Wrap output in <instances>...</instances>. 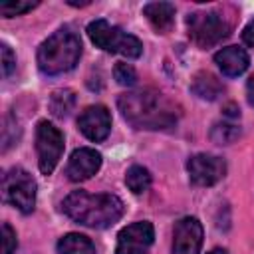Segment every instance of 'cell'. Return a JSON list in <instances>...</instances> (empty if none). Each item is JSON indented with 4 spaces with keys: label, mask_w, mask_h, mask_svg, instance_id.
I'll list each match as a JSON object with an SVG mask.
<instances>
[{
    "label": "cell",
    "mask_w": 254,
    "mask_h": 254,
    "mask_svg": "<svg viewBox=\"0 0 254 254\" xmlns=\"http://www.w3.org/2000/svg\"><path fill=\"white\" fill-rule=\"evenodd\" d=\"M190 91H192L196 97H200V99L212 101V99H216L218 95H222L224 85H222V81H220L216 75H212L210 71H198V73L192 77Z\"/></svg>",
    "instance_id": "9a60e30c"
},
{
    "label": "cell",
    "mask_w": 254,
    "mask_h": 254,
    "mask_svg": "<svg viewBox=\"0 0 254 254\" xmlns=\"http://www.w3.org/2000/svg\"><path fill=\"white\" fill-rule=\"evenodd\" d=\"M143 16L157 34H167L175 24V6L171 2H149L143 6Z\"/></svg>",
    "instance_id": "5bb4252c"
},
{
    "label": "cell",
    "mask_w": 254,
    "mask_h": 254,
    "mask_svg": "<svg viewBox=\"0 0 254 254\" xmlns=\"http://www.w3.org/2000/svg\"><path fill=\"white\" fill-rule=\"evenodd\" d=\"M2 194L6 202L28 214L34 210L36 204V181L28 171L14 167L2 177Z\"/></svg>",
    "instance_id": "8992f818"
},
{
    "label": "cell",
    "mask_w": 254,
    "mask_h": 254,
    "mask_svg": "<svg viewBox=\"0 0 254 254\" xmlns=\"http://www.w3.org/2000/svg\"><path fill=\"white\" fill-rule=\"evenodd\" d=\"M40 2H28V0H16V2H2L0 4V14L6 16V18H12V16H20L24 12H30L38 6Z\"/></svg>",
    "instance_id": "ffe728a7"
},
{
    "label": "cell",
    "mask_w": 254,
    "mask_h": 254,
    "mask_svg": "<svg viewBox=\"0 0 254 254\" xmlns=\"http://www.w3.org/2000/svg\"><path fill=\"white\" fill-rule=\"evenodd\" d=\"M81 56V40L69 28L54 32L38 48V67L46 75H60L75 67Z\"/></svg>",
    "instance_id": "3957f363"
},
{
    "label": "cell",
    "mask_w": 254,
    "mask_h": 254,
    "mask_svg": "<svg viewBox=\"0 0 254 254\" xmlns=\"http://www.w3.org/2000/svg\"><path fill=\"white\" fill-rule=\"evenodd\" d=\"M242 42L248 48H254V18L244 26V30H242Z\"/></svg>",
    "instance_id": "cb8c5ba5"
},
{
    "label": "cell",
    "mask_w": 254,
    "mask_h": 254,
    "mask_svg": "<svg viewBox=\"0 0 254 254\" xmlns=\"http://www.w3.org/2000/svg\"><path fill=\"white\" fill-rule=\"evenodd\" d=\"M79 131L89 141H103L111 131V113L105 105H89L77 117Z\"/></svg>",
    "instance_id": "8fae6325"
},
{
    "label": "cell",
    "mask_w": 254,
    "mask_h": 254,
    "mask_svg": "<svg viewBox=\"0 0 254 254\" xmlns=\"http://www.w3.org/2000/svg\"><path fill=\"white\" fill-rule=\"evenodd\" d=\"M155 238V228L149 220L127 224L117 234L115 254H147Z\"/></svg>",
    "instance_id": "9c48e42d"
},
{
    "label": "cell",
    "mask_w": 254,
    "mask_h": 254,
    "mask_svg": "<svg viewBox=\"0 0 254 254\" xmlns=\"http://www.w3.org/2000/svg\"><path fill=\"white\" fill-rule=\"evenodd\" d=\"M62 210L77 224L89 228H109L123 216L125 204L111 192L89 194L85 190H71L64 198Z\"/></svg>",
    "instance_id": "7a4b0ae2"
},
{
    "label": "cell",
    "mask_w": 254,
    "mask_h": 254,
    "mask_svg": "<svg viewBox=\"0 0 254 254\" xmlns=\"http://www.w3.org/2000/svg\"><path fill=\"white\" fill-rule=\"evenodd\" d=\"M246 97H248V103L254 107V75L246 81Z\"/></svg>",
    "instance_id": "d4e9b609"
},
{
    "label": "cell",
    "mask_w": 254,
    "mask_h": 254,
    "mask_svg": "<svg viewBox=\"0 0 254 254\" xmlns=\"http://www.w3.org/2000/svg\"><path fill=\"white\" fill-rule=\"evenodd\" d=\"M214 62H216L218 69L228 77L242 75L250 65V58H248L246 50L240 46H226V48L218 50L214 54Z\"/></svg>",
    "instance_id": "4fadbf2b"
},
{
    "label": "cell",
    "mask_w": 254,
    "mask_h": 254,
    "mask_svg": "<svg viewBox=\"0 0 254 254\" xmlns=\"http://www.w3.org/2000/svg\"><path fill=\"white\" fill-rule=\"evenodd\" d=\"M16 246H18L16 232L8 222H4L2 224V254H14Z\"/></svg>",
    "instance_id": "7402d4cb"
},
{
    "label": "cell",
    "mask_w": 254,
    "mask_h": 254,
    "mask_svg": "<svg viewBox=\"0 0 254 254\" xmlns=\"http://www.w3.org/2000/svg\"><path fill=\"white\" fill-rule=\"evenodd\" d=\"M208 254H228V252H226L224 248H212V250H210Z\"/></svg>",
    "instance_id": "484cf974"
},
{
    "label": "cell",
    "mask_w": 254,
    "mask_h": 254,
    "mask_svg": "<svg viewBox=\"0 0 254 254\" xmlns=\"http://www.w3.org/2000/svg\"><path fill=\"white\" fill-rule=\"evenodd\" d=\"M36 153L42 175H52L64 153V133L46 119L36 127Z\"/></svg>",
    "instance_id": "52a82bcc"
},
{
    "label": "cell",
    "mask_w": 254,
    "mask_h": 254,
    "mask_svg": "<svg viewBox=\"0 0 254 254\" xmlns=\"http://www.w3.org/2000/svg\"><path fill=\"white\" fill-rule=\"evenodd\" d=\"M113 77L119 85H135L137 81V71L131 64H125V62H117L115 67H113Z\"/></svg>",
    "instance_id": "44dd1931"
},
{
    "label": "cell",
    "mask_w": 254,
    "mask_h": 254,
    "mask_svg": "<svg viewBox=\"0 0 254 254\" xmlns=\"http://www.w3.org/2000/svg\"><path fill=\"white\" fill-rule=\"evenodd\" d=\"M117 107L123 119L135 129H169L179 119L175 103L165 93L151 87L121 93L117 97Z\"/></svg>",
    "instance_id": "6da1fadb"
},
{
    "label": "cell",
    "mask_w": 254,
    "mask_h": 254,
    "mask_svg": "<svg viewBox=\"0 0 254 254\" xmlns=\"http://www.w3.org/2000/svg\"><path fill=\"white\" fill-rule=\"evenodd\" d=\"M187 32L198 48H212L228 38L230 26L216 12H192L187 16Z\"/></svg>",
    "instance_id": "5b68a950"
},
{
    "label": "cell",
    "mask_w": 254,
    "mask_h": 254,
    "mask_svg": "<svg viewBox=\"0 0 254 254\" xmlns=\"http://www.w3.org/2000/svg\"><path fill=\"white\" fill-rule=\"evenodd\" d=\"M202 246V224L194 216H185L173 230V254H198Z\"/></svg>",
    "instance_id": "30bf717a"
},
{
    "label": "cell",
    "mask_w": 254,
    "mask_h": 254,
    "mask_svg": "<svg viewBox=\"0 0 254 254\" xmlns=\"http://www.w3.org/2000/svg\"><path fill=\"white\" fill-rule=\"evenodd\" d=\"M238 137H240V125L230 117H226L224 121L214 123L212 129H210V139L218 145H230Z\"/></svg>",
    "instance_id": "e0dca14e"
},
{
    "label": "cell",
    "mask_w": 254,
    "mask_h": 254,
    "mask_svg": "<svg viewBox=\"0 0 254 254\" xmlns=\"http://www.w3.org/2000/svg\"><path fill=\"white\" fill-rule=\"evenodd\" d=\"M58 252L60 254H95V246L87 236L69 232L58 240Z\"/></svg>",
    "instance_id": "2e32d148"
},
{
    "label": "cell",
    "mask_w": 254,
    "mask_h": 254,
    "mask_svg": "<svg viewBox=\"0 0 254 254\" xmlns=\"http://www.w3.org/2000/svg\"><path fill=\"white\" fill-rule=\"evenodd\" d=\"M16 67V56L12 54L8 44H2V75L8 77Z\"/></svg>",
    "instance_id": "603a6c76"
},
{
    "label": "cell",
    "mask_w": 254,
    "mask_h": 254,
    "mask_svg": "<svg viewBox=\"0 0 254 254\" xmlns=\"http://www.w3.org/2000/svg\"><path fill=\"white\" fill-rule=\"evenodd\" d=\"M187 173L192 185L196 187H212L226 175L224 159L210 153H196L187 161Z\"/></svg>",
    "instance_id": "ba28073f"
},
{
    "label": "cell",
    "mask_w": 254,
    "mask_h": 254,
    "mask_svg": "<svg viewBox=\"0 0 254 254\" xmlns=\"http://www.w3.org/2000/svg\"><path fill=\"white\" fill-rule=\"evenodd\" d=\"M87 36L97 48L111 54H121L125 58H139L143 54V44L139 38L123 32L117 26H111L107 20L101 18L93 20L87 26Z\"/></svg>",
    "instance_id": "277c9868"
},
{
    "label": "cell",
    "mask_w": 254,
    "mask_h": 254,
    "mask_svg": "<svg viewBox=\"0 0 254 254\" xmlns=\"http://www.w3.org/2000/svg\"><path fill=\"white\" fill-rule=\"evenodd\" d=\"M75 107V93L71 89H58L50 97V111L56 117H67Z\"/></svg>",
    "instance_id": "d6986e66"
},
{
    "label": "cell",
    "mask_w": 254,
    "mask_h": 254,
    "mask_svg": "<svg viewBox=\"0 0 254 254\" xmlns=\"http://www.w3.org/2000/svg\"><path fill=\"white\" fill-rule=\"evenodd\" d=\"M101 167V155L91 149V147H79L71 153L67 165H65V175L69 181L79 183L91 179Z\"/></svg>",
    "instance_id": "7c38bea8"
},
{
    "label": "cell",
    "mask_w": 254,
    "mask_h": 254,
    "mask_svg": "<svg viewBox=\"0 0 254 254\" xmlns=\"http://www.w3.org/2000/svg\"><path fill=\"white\" fill-rule=\"evenodd\" d=\"M125 185L131 192L141 194V192L149 190V187H151V173L141 165H133L125 173Z\"/></svg>",
    "instance_id": "ac0fdd59"
}]
</instances>
